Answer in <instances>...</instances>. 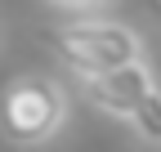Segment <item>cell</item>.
Instances as JSON below:
<instances>
[{
  "label": "cell",
  "instance_id": "cell-4",
  "mask_svg": "<svg viewBox=\"0 0 161 152\" xmlns=\"http://www.w3.org/2000/svg\"><path fill=\"white\" fill-rule=\"evenodd\" d=\"M125 121L134 125V134L143 139V143H161V90L157 85L134 103V112H130Z\"/></svg>",
  "mask_w": 161,
  "mask_h": 152
},
{
  "label": "cell",
  "instance_id": "cell-2",
  "mask_svg": "<svg viewBox=\"0 0 161 152\" xmlns=\"http://www.w3.org/2000/svg\"><path fill=\"white\" fill-rule=\"evenodd\" d=\"M49 41H54V54L67 63V72H76V81L143 58V36L134 27H125V23H112V18H76V23H63Z\"/></svg>",
  "mask_w": 161,
  "mask_h": 152
},
{
  "label": "cell",
  "instance_id": "cell-3",
  "mask_svg": "<svg viewBox=\"0 0 161 152\" xmlns=\"http://www.w3.org/2000/svg\"><path fill=\"white\" fill-rule=\"evenodd\" d=\"M152 85H157V81H152V67H148L143 58H134V63H125V67L85 76V81H80V94H85L98 112H108V117H121V121H125L130 112H134V103L143 99Z\"/></svg>",
  "mask_w": 161,
  "mask_h": 152
},
{
  "label": "cell",
  "instance_id": "cell-1",
  "mask_svg": "<svg viewBox=\"0 0 161 152\" xmlns=\"http://www.w3.org/2000/svg\"><path fill=\"white\" fill-rule=\"evenodd\" d=\"M67 125V94L49 76H14L0 94V134L14 148H40Z\"/></svg>",
  "mask_w": 161,
  "mask_h": 152
},
{
  "label": "cell",
  "instance_id": "cell-5",
  "mask_svg": "<svg viewBox=\"0 0 161 152\" xmlns=\"http://www.w3.org/2000/svg\"><path fill=\"white\" fill-rule=\"evenodd\" d=\"M45 5H58V9H76V14H98V9H112L116 0H45Z\"/></svg>",
  "mask_w": 161,
  "mask_h": 152
},
{
  "label": "cell",
  "instance_id": "cell-6",
  "mask_svg": "<svg viewBox=\"0 0 161 152\" xmlns=\"http://www.w3.org/2000/svg\"><path fill=\"white\" fill-rule=\"evenodd\" d=\"M152 9H157V14H161V0H152Z\"/></svg>",
  "mask_w": 161,
  "mask_h": 152
}]
</instances>
